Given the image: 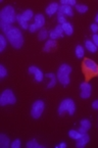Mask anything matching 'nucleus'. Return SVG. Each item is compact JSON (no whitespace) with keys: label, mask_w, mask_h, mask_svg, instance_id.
Returning a JSON list of instances; mask_svg holds the SVG:
<instances>
[{"label":"nucleus","mask_w":98,"mask_h":148,"mask_svg":"<svg viewBox=\"0 0 98 148\" xmlns=\"http://www.w3.org/2000/svg\"><path fill=\"white\" fill-rule=\"evenodd\" d=\"M5 37H6L7 41L11 44V46L15 49H21L24 45V36L19 28L13 27L7 34H5Z\"/></svg>","instance_id":"1"},{"label":"nucleus","mask_w":98,"mask_h":148,"mask_svg":"<svg viewBox=\"0 0 98 148\" xmlns=\"http://www.w3.org/2000/svg\"><path fill=\"white\" fill-rule=\"evenodd\" d=\"M82 72L85 76L86 81L91 80L98 75V64L90 58H84L82 61Z\"/></svg>","instance_id":"2"},{"label":"nucleus","mask_w":98,"mask_h":148,"mask_svg":"<svg viewBox=\"0 0 98 148\" xmlns=\"http://www.w3.org/2000/svg\"><path fill=\"white\" fill-rule=\"evenodd\" d=\"M72 72H73V69L70 64H68V63H62V64H60V66H59L58 70H57V74H56L57 81H58L62 86H64V87L69 86L71 83L70 75L72 74Z\"/></svg>","instance_id":"3"},{"label":"nucleus","mask_w":98,"mask_h":148,"mask_svg":"<svg viewBox=\"0 0 98 148\" xmlns=\"http://www.w3.org/2000/svg\"><path fill=\"white\" fill-rule=\"evenodd\" d=\"M59 116H63L65 112H68L70 116H74V113L76 112V103L73 99L71 98H65L60 102L57 109Z\"/></svg>","instance_id":"4"},{"label":"nucleus","mask_w":98,"mask_h":148,"mask_svg":"<svg viewBox=\"0 0 98 148\" xmlns=\"http://www.w3.org/2000/svg\"><path fill=\"white\" fill-rule=\"evenodd\" d=\"M16 16H18V14L15 13V9L11 5H6L5 7H3L1 12H0V20H1V22H4L6 24L12 25L13 23H15Z\"/></svg>","instance_id":"5"},{"label":"nucleus","mask_w":98,"mask_h":148,"mask_svg":"<svg viewBox=\"0 0 98 148\" xmlns=\"http://www.w3.org/2000/svg\"><path fill=\"white\" fill-rule=\"evenodd\" d=\"M16 102V97L13 94L10 89H6L0 95V105L5 106V105H12Z\"/></svg>","instance_id":"6"},{"label":"nucleus","mask_w":98,"mask_h":148,"mask_svg":"<svg viewBox=\"0 0 98 148\" xmlns=\"http://www.w3.org/2000/svg\"><path fill=\"white\" fill-rule=\"evenodd\" d=\"M45 109V103L42 100H36L31 106V116L33 119H40Z\"/></svg>","instance_id":"7"},{"label":"nucleus","mask_w":98,"mask_h":148,"mask_svg":"<svg viewBox=\"0 0 98 148\" xmlns=\"http://www.w3.org/2000/svg\"><path fill=\"white\" fill-rule=\"evenodd\" d=\"M92 95V86L87 81L81 83L80 85V97L82 99H88Z\"/></svg>","instance_id":"8"},{"label":"nucleus","mask_w":98,"mask_h":148,"mask_svg":"<svg viewBox=\"0 0 98 148\" xmlns=\"http://www.w3.org/2000/svg\"><path fill=\"white\" fill-rule=\"evenodd\" d=\"M29 74L30 75H34V79H35L36 82H42L44 79V74L40 69H38L36 65H31L29 66L28 70Z\"/></svg>","instance_id":"9"},{"label":"nucleus","mask_w":98,"mask_h":148,"mask_svg":"<svg viewBox=\"0 0 98 148\" xmlns=\"http://www.w3.org/2000/svg\"><path fill=\"white\" fill-rule=\"evenodd\" d=\"M90 141V136L87 133H83L82 136L76 140V147L77 148H84Z\"/></svg>","instance_id":"10"},{"label":"nucleus","mask_w":98,"mask_h":148,"mask_svg":"<svg viewBox=\"0 0 98 148\" xmlns=\"http://www.w3.org/2000/svg\"><path fill=\"white\" fill-rule=\"evenodd\" d=\"M57 46H58V45H57L56 40L49 39V40H47V41L45 42V44H44L43 51H44V52H46V53L51 52V51H53L54 49H56Z\"/></svg>","instance_id":"11"},{"label":"nucleus","mask_w":98,"mask_h":148,"mask_svg":"<svg viewBox=\"0 0 98 148\" xmlns=\"http://www.w3.org/2000/svg\"><path fill=\"white\" fill-rule=\"evenodd\" d=\"M59 6H60V5H59L57 2H52V3H50V4L48 5V6L46 7V9H45L46 14L49 15V16H51V15L55 14L56 12H58Z\"/></svg>","instance_id":"12"},{"label":"nucleus","mask_w":98,"mask_h":148,"mask_svg":"<svg viewBox=\"0 0 98 148\" xmlns=\"http://www.w3.org/2000/svg\"><path fill=\"white\" fill-rule=\"evenodd\" d=\"M34 24L37 26L38 29H43L44 25H45V18H44V15L41 14V13H38V14L35 15V18H34Z\"/></svg>","instance_id":"13"},{"label":"nucleus","mask_w":98,"mask_h":148,"mask_svg":"<svg viewBox=\"0 0 98 148\" xmlns=\"http://www.w3.org/2000/svg\"><path fill=\"white\" fill-rule=\"evenodd\" d=\"M91 122H90L89 120H82L81 121V127L80 128H79V132H80V133H87L88 131H89V129L91 128Z\"/></svg>","instance_id":"14"},{"label":"nucleus","mask_w":98,"mask_h":148,"mask_svg":"<svg viewBox=\"0 0 98 148\" xmlns=\"http://www.w3.org/2000/svg\"><path fill=\"white\" fill-rule=\"evenodd\" d=\"M58 11L63 13L65 16H73V14H74V12H73V7L70 6V5H60Z\"/></svg>","instance_id":"15"},{"label":"nucleus","mask_w":98,"mask_h":148,"mask_svg":"<svg viewBox=\"0 0 98 148\" xmlns=\"http://www.w3.org/2000/svg\"><path fill=\"white\" fill-rule=\"evenodd\" d=\"M45 76L47 77L48 79H50V82L48 83L47 88L51 89V88L55 87V85H56V83H57V77H56V75H54L53 73H48V74H46Z\"/></svg>","instance_id":"16"},{"label":"nucleus","mask_w":98,"mask_h":148,"mask_svg":"<svg viewBox=\"0 0 98 148\" xmlns=\"http://www.w3.org/2000/svg\"><path fill=\"white\" fill-rule=\"evenodd\" d=\"M11 142L9 140V137L6 136L5 134H1L0 135V146L2 148H8L10 146Z\"/></svg>","instance_id":"17"},{"label":"nucleus","mask_w":98,"mask_h":148,"mask_svg":"<svg viewBox=\"0 0 98 148\" xmlns=\"http://www.w3.org/2000/svg\"><path fill=\"white\" fill-rule=\"evenodd\" d=\"M61 27H62L63 32H64L65 35H68V36L73 35V33H74V27L72 26L71 23H69V22L64 23L63 25H61Z\"/></svg>","instance_id":"18"},{"label":"nucleus","mask_w":98,"mask_h":148,"mask_svg":"<svg viewBox=\"0 0 98 148\" xmlns=\"http://www.w3.org/2000/svg\"><path fill=\"white\" fill-rule=\"evenodd\" d=\"M85 48L91 53H95L96 51L98 50V47L93 43V42H92V40H86L85 41Z\"/></svg>","instance_id":"19"},{"label":"nucleus","mask_w":98,"mask_h":148,"mask_svg":"<svg viewBox=\"0 0 98 148\" xmlns=\"http://www.w3.org/2000/svg\"><path fill=\"white\" fill-rule=\"evenodd\" d=\"M75 54L78 58L82 59L85 55V48L82 45H77L76 48H75Z\"/></svg>","instance_id":"20"},{"label":"nucleus","mask_w":98,"mask_h":148,"mask_svg":"<svg viewBox=\"0 0 98 148\" xmlns=\"http://www.w3.org/2000/svg\"><path fill=\"white\" fill-rule=\"evenodd\" d=\"M27 148H45V145H40L37 142V140L35 139H31L27 142L26 144Z\"/></svg>","instance_id":"21"},{"label":"nucleus","mask_w":98,"mask_h":148,"mask_svg":"<svg viewBox=\"0 0 98 148\" xmlns=\"http://www.w3.org/2000/svg\"><path fill=\"white\" fill-rule=\"evenodd\" d=\"M22 16L26 22H29V21L32 20L33 18H35L34 12H33V10H31V9H27V10H25L24 12L22 13Z\"/></svg>","instance_id":"22"},{"label":"nucleus","mask_w":98,"mask_h":148,"mask_svg":"<svg viewBox=\"0 0 98 148\" xmlns=\"http://www.w3.org/2000/svg\"><path fill=\"white\" fill-rule=\"evenodd\" d=\"M49 36V32H48L46 29H41L38 33V40L40 41H44V40L47 39V37Z\"/></svg>","instance_id":"23"},{"label":"nucleus","mask_w":98,"mask_h":148,"mask_svg":"<svg viewBox=\"0 0 98 148\" xmlns=\"http://www.w3.org/2000/svg\"><path fill=\"white\" fill-rule=\"evenodd\" d=\"M16 22L20 24V26L22 27L23 29H25V30L29 29V26H30V25L28 24V22H26V21L23 18L22 14H18V16H16Z\"/></svg>","instance_id":"24"},{"label":"nucleus","mask_w":98,"mask_h":148,"mask_svg":"<svg viewBox=\"0 0 98 148\" xmlns=\"http://www.w3.org/2000/svg\"><path fill=\"white\" fill-rule=\"evenodd\" d=\"M0 28H1V30H2V32L4 33V34H7V33L13 28V26L10 24H6V23H4V22H0Z\"/></svg>","instance_id":"25"},{"label":"nucleus","mask_w":98,"mask_h":148,"mask_svg":"<svg viewBox=\"0 0 98 148\" xmlns=\"http://www.w3.org/2000/svg\"><path fill=\"white\" fill-rule=\"evenodd\" d=\"M69 136H70V138H72V139L78 140L79 138L82 136V133H80L78 130H70L69 131Z\"/></svg>","instance_id":"26"},{"label":"nucleus","mask_w":98,"mask_h":148,"mask_svg":"<svg viewBox=\"0 0 98 148\" xmlns=\"http://www.w3.org/2000/svg\"><path fill=\"white\" fill-rule=\"evenodd\" d=\"M7 46V39L4 35H0V52H3Z\"/></svg>","instance_id":"27"},{"label":"nucleus","mask_w":98,"mask_h":148,"mask_svg":"<svg viewBox=\"0 0 98 148\" xmlns=\"http://www.w3.org/2000/svg\"><path fill=\"white\" fill-rule=\"evenodd\" d=\"M75 8L79 13H86L88 11V9H89V7L86 4H77L75 6Z\"/></svg>","instance_id":"28"},{"label":"nucleus","mask_w":98,"mask_h":148,"mask_svg":"<svg viewBox=\"0 0 98 148\" xmlns=\"http://www.w3.org/2000/svg\"><path fill=\"white\" fill-rule=\"evenodd\" d=\"M78 4L76 0H60V5H70V6H76Z\"/></svg>","instance_id":"29"},{"label":"nucleus","mask_w":98,"mask_h":148,"mask_svg":"<svg viewBox=\"0 0 98 148\" xmlns=\"http://www.w3.org/2000/svg\"><path fill=\"white\" fill-rule=\"evenodd\" d=\"M57 22L59 23V25H63L64 23H66V18H65V15L61 12H57Z\"/></svg>","instance_id":"30"},{"label":"nucleus","mask_w":98,"mask_h":148,"mask_svg":"<svg viewBox=\"0 0 98 148\" xmlns=\"http://www.w3.org/2000/svg\"><path fill=\"white\" fill-rule=\"evenodd\" d=\"M54 31L57 35H58L59 38H62L63 36H64V32H63V29H62V27H61V25H58V26L55 27Z\"/></svg>","instance_id":"31"},{"label":"nucleus","mask_w":98,"mask_h":148,"mask_svg":"<svg viewBox=\"0 0 98 148\" xmlns=\"http://www.w3.org/2000/svg\"><path fill=\"white\" fill-rule=\"evenodd\" d=\"M7 70L5 69V66L3 64H0V78L3 79L7 76Z\"/></svg>","instance_id":"32"},{"label":"nucleus","mask_w":98,"mask_h":148,"mask_svg":"<svg viewBox=\"0 0 98 148\" xmlns=\"http://www.w3.org/2000/svg\"><path fill=\"white\" fill-rule=\"evenodd\" d=\"M21 145H22V142H21V140L20 139H15V140H13V141L11 142L10 147L11 148H20Z\"/></svg>","instance_id":"33"},{"label":"nucleus","mask_w":98,"mask_h":148,"mask_svg":"<svg viewBox=\"0 0 98 148\" xmlns=\"http://www.w3.org/2000/svg\"><path fill=\"white\" fill-rule=\"evenodd\" d=\"M49 38L50 39H52V40H56V39H58V35H57L56 33H55V31L54 30H52V31H50L49 32Z\"/></svg>","instance_id":"34"},{"label":"nucleus","mask_w":98,"mask_h":148,"mask_svg":"<svg viewBox=\"0 0 98 148\" xmlns=\"http://www.w3.org/2000/svg\"><path fill=\"white\" fill-rule=\"evenodd\" d=\"M90 29H91V31H92V33H93V34L98 33V24L94 23V24L90 25Z\"/></svg>","instance_id":"35"},{"label":"nucleus","mask_w":98,"mask_h":148,"mask_svg":"<svg viewBox=\"0 0 98 148\" xmlns=\"http://www.w3.org/2000/svg\"><path fill=\"white\" fill-rule=\"evenodd\" d=\"M37 30H38V28L35 24H31L30 26H29V31H30L31 33H35Z\"/></svg>","instance_id":"36"},{"label":"nucleus","mask_w":98,"mask_h":148,"mask_svg":"<svg viewBox=\"0 0 98 148\" xmlns=\"http://www.w3.org/2000/svg\"><path fill=\"white\" fill-rule=\"evenodd\" d=\"M91 40H92V42H93V43L98 47V34H93Z\"/></svg>","instance_id":"37"},{"label":"nucleus","mask_w":98,"mask_h":148,"mask_svg":"<svg viewBox=\"0 0 98 148\" xmlns=\"http://www.w3.org/2000/svg\"><path fill=\"white\" fill-rule=\"evenodd\" d=\"M92 108L95 109V110H98V99H96V100H94L92 102Z\"/></svg>","instance_id":"38"},{"label":"nucleus","mask_w":98,"mask_h":148,"mask_svg":"<svg viewBox=\"0 0 98 148\" xmlns=\"http://www.w3.org/2000/svg\"><path fill=\"white\" fill-rule=\"evenodd\" d=\"M65 147H66V143H64V142H61L60 144L55 146V148H65Z\"/></svg>","instance_id":"39"},{"label":"nucleus","mask_w":98,"mask_h":148,"mask_svg":"<svg viewBox=\"0 0 98 148\" xmlns=\"http://www.w3.org/2000/svg\"><path fill=\"white\" fill-rule=\"evenodd\" d=\"M95 23H96V24H98V13L96 14V16H95Z\"/></svg>","instance_id":"40"},{"label":"nucleus","mask_w":98,"mask_h":148,"mask_svg":"<svg viewBox=\"0 0 98 148\" xmlns=\"http://www.w3.org/2000/svg\"><path fill=\"white\" fill-rule=\"evenodd\" d=\"M97 76H98V75H97Z\"/></svg>","instance_id":"41"}]
</instances>
